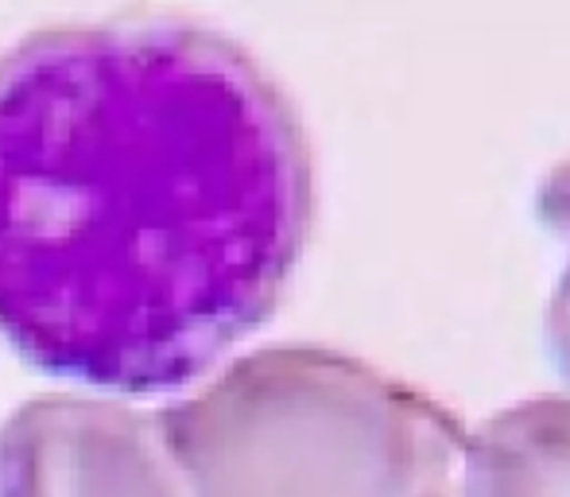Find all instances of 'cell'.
<instances>
[{
  "instance_id": "3957f363",
  "label": "cell",
  "mask_w": 570,
  "mask_h": 497,
  "mask_svg": "<svg viewBox=\"0 0 570 497\" xmlns=\"http://www.w3.org/2000/svg\"><path fill=\"white\" fill-rule=\"evenodd\" d=\"M0 497H187L156 416L114 400L39 397L0 428Z\"/></svg>"
},
{
  "instance_id": "7a4b0ae2",
  "label": "cell",
  "mask_w": 570,
  "mask_h": 497,
  "mask_svg": "<svg viewBox=\"0 0 570 497\" xmlns=\"http://www.w3.org/2000/svg\"><path fill=\"white\" fill-rule=\"evenodd\" d=\"M187 497H462L465 423L331 347H261L156 412Z\"/></svg>"
},
{
  "instance_id": "277c9868",
  "label": "cell",
  "mask_w": 570,
  "mask_h": 497,
  "mask_svg": "<svg viewBox=\"0 0 570 497\" xmlns=\"http://www.w3.org/2000/svg\"><path fill=\"white\" fill-rule=\"evenodd\" d=\"M462 497H570V392L512 400L465 428Z\"/></svg>"
},
{
  "instance_id": "5b68a950",
  "label": "cell",
  "mask_w": 570,
  "mask_h": 497,
  "mask_svg": "<svg viewBox=\"0 0 570 497\" xmlns=\"http://www.w3.org/2000/svg\"><path fill=\"white\" fill-rule=\"evenodd\" d=\"M543 331H548V347L551 358L559 362V370L567 373L570 381V248L567 261L559 269V280L548 295V315H543Z\"/></svg>"
},
{
  "instance_id": "6da1fadb",
  "label": "cell",
  "mask_w": 570,
  "mask_h": 497,
  "mask_svg": "<svg viewBox=\"0 0 570 497\" xmlns=\"http://www.w3.org/2000/svg\"><path fill=\"white\" fill-rule=\"evenodd\" d=\"M311 222L299 109L222 31L117 16L0 55V334L43 373L203 381L272 319Z\"/></svg>"
}]
</instances>
